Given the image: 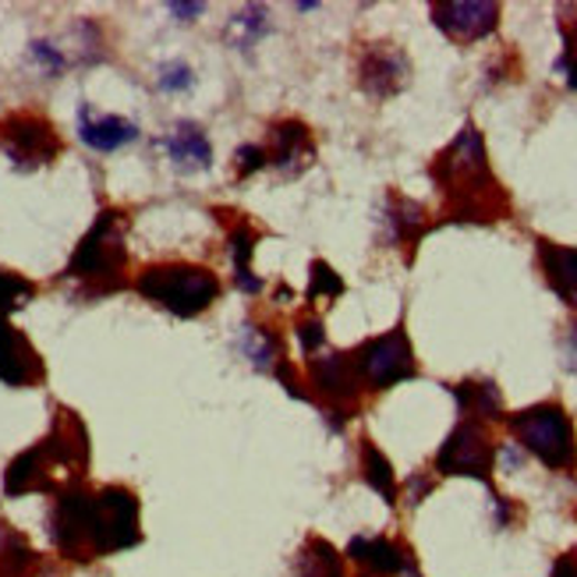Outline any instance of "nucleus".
<instances>
[{
  "label": "nucleus",
  "instance_id": "14",
  "mask_svg": "<svg viewBox=\"0 0 577 577\" xmlns=\"http://www.w3.org/2000/svg\"><path fill=\"white\" fill-rule=\"evenodd\" d=\"M348 556L361 567L369 570L376 577H400V574H411V556L404 553L397 543H390V538H379V535H358L355 543L348 546Z\"/></svg>",
  "mask_w": 577,
  "mask_h": 577
},
{
  "label": "nucleus",
  "instance_id": "25",
  "mask_svg": "<svg viewBox=\"0 0 577 577\" xmlns=\"http://www.w3.org/2000/svg\"><path fill=\"white\" fill-rule=\"evenodd\" d=\"M235 29H245V40H241V47H245V43H252L259 32H266L262 8H248V11H241V14L235 18Z\"/></svg>",
  "mask_w": 577,
  "mask_h": 577
},
{
  "label": "nucleus",
  "instance_id": "4",
  "mask_svg": "<svg viewBox=\"0 0 577 577\" xmlns=\"http://www.w3.org/2000/svg\"><path fill=\"white\" fill-rule=\"evenodd\" d=\"M125 213L118 209H107V213L96 217L89 227V235L82 245L74 248V256L68 262V277L82 280L89 291H118L125 283Z\"/></svg>",
  "mask_w": 577,
  "mask_h": 577
},
{
  "label": "nucleus",
  "instance_id": "27",
  "mask_svg": "<svg viewBox=\"0 0 577 577\" xmlns=\"http://www.w3.org/2000/svg\"><path fill=\"white\" fill-rule=\"evenodd\" d=\"M188 86H191V68H185V64H167L160 71V89L178 92V89H188Z\"/></svg>",
  "mask_w": 577,
  "mask_h": 577
},
{
  "label": "nucleus",
  "instance_id": "5",
  "mask_svg": "<svg viewBox=\"0 0 577 577\" xmlns=\"http://www.w3.org/2000/svg\"><path fill=\"white\" fill-rule=\"evenodd\" d=\"M139 295L157 301L160 309L175 312L181 319H196L202 316L209 305L220 295V280L217 273H209L206 266H185V262H170V266H149L135 280Z\"/></svg>",
  "mask_w": 577,
  "mask_h": 577
},
{
  "label": "nucleus",
  "instance_id": "28",
  "mask_svg": "<svg viewBox=\"0 0 577 577\" xmlns=\"http://www.w3.org/2000/svg\"><path fill=\"white\" fill-rule=\"evenodd\" d=\"M266 163H269L266 149H259V146H245V149H238V175H256V170L266 167Z\"/></svg>",
  "mask_w": 577,
  "mask_h": 577
},
{
  "label": "nucleus",
  "instance_id": "24",
  "mask_svg": "<svg viewBox=\"0 0 577 577\" xmlns=\"http://www.w3.org/2000/svg\"><path fill=\"white\" fill-rule=\"evenodd\" d=\"M337 295H344V283H340V277L334 273L330 266L326 262H312V283H309V301H316V298H337Z\"/></svg>",
  "mask_w": 577,
  "mask_h": 577
},
{
  "label": "nucleus",
  "instance_id": "26",
  "mask_svg": "<svg viewBox=\"0 0 577 577\" xmlns=\"http://www.w3.org/2000/svg\"><path fill=\"white\" fill-rule=\"evenodd\" d=\"M298 340H301V351L305 355H312L316 348H322V340H326L322 322L319 319H301L298 322Z\"/></svg>",
  "mask_w": 577,
  "mask_h": 577
},
{
  "label": "nucleus",
  "instance_id": "12",
  "mask_svg": "<svg viewBox=\"0 0 577 577\" xmlns=\"http://www.w3.org/2000/svg\"><path fill=\"white\" fill-rule=\"evenodd\" d=\"M436 26L444 29L454 43H475L499 26V4L493 0H457V4H432Z\"/></svg>",
  "mask_w": 577,
  "mask_h": 577
},
{
  "label": "nucleus",
  "instance_id": "20",
  "mask_svg": "<svg viewBox=\"0 0 577 577\" xmlns=\"http://www.w3.org/2000/svg\"><path fill=\"white\" fill-rule=\"evenodd\" d=\"M295 577H344V564L330 543L309 538L295 560Z\"/></svg>",
  "mask_w": 577,
  "mask_h": 577
},
{
  "label": "nucleus",
  "instance_id": "21",
  "mask_svg": "<svg viewBox=\"0 0 577 577\" xmlns=\"http://www.w3.org/2000/svg\"><path fill=\"white\" fill-rule=\"evenodd\" d=\"M230 248H235V280H238V287L241 291H248V295H256L259 291V280L252 277V248H256V230L248 227L245 220L230 230Z\"/></svg>",
  "mask_w": 577,
  "mask_h": 577
},
{
  "label": "nucleus",
  "instance_id": "9",
  "mask_svg": "<svg viewBox=\"0 0 577 577\" xmlns=\"http://www.w3.org/2000/svg\"><path fill=\"white\" fill-rule=\"evenodd\" d=\"M493 460H496V447H493L486 426L483 421H475V418H465L447 436V444L439 447L436 471L439 475H471V478H483V483H489Z\"/></svg>",
  "mask_w": 577,
  "mask_h": 577
},
{
  "label": "nucleus",
  "instance_id": "23",
  "mask_svg": "<svg viewBox=\"0 0 577 577\" xmlns=\"http://www.w3.org/2000/svg\"><path fill=\"white\" fill-rule=\"evenodd\" d=\"M36 295V283L11 273V269H0V319H8L11 312H18L22 305H29Z\"/></svg>",
  "mask_w": 577,
  "mask_h": 577
},
{
  "label": "nucleus",
  "instance_id": "7",
  "mask_svg": "<svg viewBox=\"0 0 577 577\" xmlns=\"http://www.w3.org/2000/svg\"><path fill=\"white\" fill-rule=\"evenodd\" d=\"M351 361H355L358 379L372 390H387V387H397V382H404V379L418 376L411 340H408V334L400 330V326L397 330H390L387 337L365 340L358 351H351Z\"/></svg>",
  "mask_w": 577,
  "mask_h": 577
},
{
  "label": "nucleus",
  "instance_id": "17",
  "mask_svg": "<svg viewBox=\"0 0 577 577\" xmlns=\"http://www.w3.org/2000/svg\"><path fill=\"white\" fill-rule=\"evenodd\" d=\"M160 146L167 149V157L175 160L181 170H206L209 160H213V149H209V139H206V131L199 125H175L170 128Z\"/></svg>",
  "mask_w": 577,
  "mask_h": 577
},
{
  "label": "nucleus",
  "instance_id": "16",
  "mask_svg": "<svg viewBox=\"0 0 577 577\" xmlns=\"http://www.w3.org/2000/svg\"><path fill=\"white\" fill-rule=\"evenodd\" d=\"M538 262H543L546 283L570 305V309H577V248L538 241Z\"/></svg>",
  "mask_w": 577,
  "mask_h": 577
},
{
  "label": "nucleus",
  "instance_id": "22",
  "mask_svg": "<svg viewBox=\"0 0 577 577\" xmlns=\"http://www.w3.org/2000/svg\"><path fill=\"white\" fill-rule=\"evenodd\" d=\"M361 460H365V483H369L379 496H387V504H397V483H394L390 460L382 457L369 439H365V447H361Z\"/></svg>",
  "mask_w": 577,
  "mask_h": 577
},
{
  "label": "nucleus",
  "instance_id": "13",
  "mask_svg": "<svg viewBox=\"0 0 577 577\" xmlns=\"http://www.w3.org/2000/svg\"><path fill=\"white\" fill-rule=\"evenodd\" d=\"M358 74H361L365 92L376 96V100H387V96H394V92H400L404 86H408L411 64L394 43H372L369 50L361 53Z\"/></svg>",
  "mask_w": 577,
  "mask_h": 577
},
{
  "label": "nucleus",
  "instance_id": "8",
  "mask_svg": "<svg viewBox=\"0 0 577 577\" xmlns=\"http://www.w3.org/2000/svg\"><path fill=\"white\" fill-rule=\"evenodd\" d=\"M0 149L8 152V160L22 170L53 163L57 152H61V139L47 118L40 113H11L8 121H0Z\"/></svg>",
  "mask_w": 577,
  "mask_h": 577
},
{
  "label": "nucleus",
  "instance_id": "11",
  "mask_svg": "<svg viewBox=\"0 0 577 577\" xmlns=\"http://www.w3.org/2000/svg\"><path fill=\"white\" fill-rule=\"evenodd\" d=\"M43 376H47L43 358L32 348V340L8 319H0V382L22 390L43 382Z\"/></svg>",
  "mask_w": 577,
  "mask_h": 577
},
{
  "label": "nucleus",
  "instance_id": "19",
  "mask_svg": "<svg viewBox=\"0 0 577 577\" xmlns=\"http://www.w3.org/2000/svg\"><path fill=\"white\" fill-rule=\"evenodd\" d=\"M454 397L460 404V415L465 418H499L504 415V397L493 387V382H460L454 387Z\"/></svg>",
  "mask_w": 577,
  "mask_h": 577
},
{
  "label": "nucleus",
  "instance_id": "6",
  "mask_svg": "<svg viewBox=\"0 0 577 577\" xmlns=\"http://www.w3.org/2000/svg\"><path fill=\"white\" fill-rule=\"evenodd\" d=\"M510 432L517 436L528 454H535L546 468L567 471L577 465V444H574V426L560 404H535L507 418Z\"/></svg>",
  "mask_w": 577,
  "mask_h": 577
},
{
  "label": "nucleus",
  "instance_id": "2",
  "mask_svg": "<svg viewBox=\"0 0 577 577\" xmlns=\"http://www.w3.org/2000/svg\"><path fill=\"white\" fill-rule=\"evenodd\" d=\"M89 465V439L82 421L71 411H57V421L43 444L32 450L18 454L4 475L8 496H26V493H50L61 483L79 478Z\"/></svg>",
  "mask_w": 577,
  "mask_h": 577
},
{
  "label": "nucleus",
  "instance_id": "10",
  "mask_svg": "<svg viewBox=\"0 0 577 577\" xmlns=\"http://www.w3.org/2000/svg\"><path fill=\"white\" fill-rule=\"evenodd\" d=\"M309 379H312V387L330 400V411L340 415V418H348V411L355 408V400H358V387H361L351 355L330 351L322 358H312L309 361Z\"/></svg>",
  "mask_w": 577,
  "mask_h": 577
},
{
  "label": "nucleus",
  "instance_id": "15",
  "mask_svg": "<svg viewBox=\"0 0 577 577\" xmlns=\"http://www.w3.org/2000/svg\"><path fill=\"white\" fill-rule=\"evenodd\" d=\"M269 163L280 167L283 175H298L312 163L316 157V146H312V135L301 121H283L273 128V152H266Z\"/></svg>",
  "mask_w": 577,
  "mask_h": 577
},
{
  "label": "nucleus",
  "instance_id": "29",
  "mask_svg": "<svg viewBox=\"0 0 577 577\" xmlns=\"http://www.w3.org/2000/svg\"><path fill=\"white\" fill-rule=\"evenodd\" d=\"M564 365L570 372H577V322H570L564 334Z\"/></svg>",
  "mask_w": 577,
  "mask_h": 577
},
{
  "label": "nucleus",
  "instance_id": "18",
  "mask_svg": "<svg viewBox=\"0 0 577 577\" xmlns=\"http://www.w3.org/2000/svg\"><path fill=\"white\" fill-rule=\"evenodd\" d=\"M79 131H82V142L100 149V152H113V149H121V146L139 139V128H135L131 121L118 118V113H103V118H96L89 107H82V113H79Z\"/></svg>",
  "mask_w": 577,
  "mask_h": 577
},
{
  "label": "nucleus",
  "instance_id": "1",
  "mask_svg": "<svg viewBox=\"0 0 577 577\" xmlns=\"http://www.w3.org/2000/svg\"><path fill=\"white\" fill-rule=\"evenodd\" d=\"M432 175L457 220H496L507 213V196L493 178L483 135L475 131V125L457 135V142L436 160Z\"/></svg>",
  "mask_w": 577,
  "mask_h": 577
},
{
  "label": "nucleus",
  "instance_id": "3",
  "mask_svg": "<svg viewBox=\"0 0 577 577\" xmlns=\"http://www.w3.org/2000/svg\"><path fill=\"white\" fill-rule=\"evenodd\" d=\"M142 538L139 531V499L121 486H107L86 496L82 514V560L131 549Z\"/></svg>",
  "mask_w": 577,
  "mask_h": 577
},
{
  "label": "nucleus",
  "instance_id": "30",
  "mask_svg": "<svg viewBox=\"0 0 577 577\" xmlns=\"http://www.w3.org/2000/svg\"><path fill=\"white\" fill-rule=\"evenodd\" d=\"M553 577H577V556L574 553L560 556V560H556V567H553Z\"/></svg>",
  "mask_w": 577,
  "mask_h": 577
}]
</instances>
